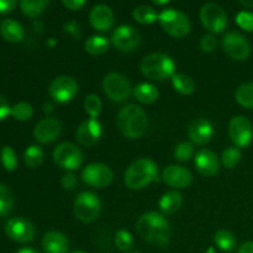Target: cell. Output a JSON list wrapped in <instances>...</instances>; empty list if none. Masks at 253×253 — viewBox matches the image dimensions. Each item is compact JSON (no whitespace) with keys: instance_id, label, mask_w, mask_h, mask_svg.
Returning <instances> with one entry per match:
<instances>
[{"instance_id":"obj_1","label":"cell","mask_w":253,"mask_h":253,"mask_svg":"<svg viewBox=\"0 0 253 253\" xmlns=\"http://www.w3.org/2000/svg\"><path fill=\"white\" fill-rule=\"evenodd\" d=\"M136 231L146 242L153 246L163 247L169 244V222L160 212L150 211L141 215L136 222Z\"/></svg>"},{"instance_id":"obj_2","label":"cell","mask_w":253,"mask_h":253,"mask_svg":"<svg viewBox=\"0 0 253 253\" xmlns=\"http://www.w3.org/2000/svg\"><path fill=\"white\" fill-rule=\"evenodd\" d=\"M148 119L145 110L136 104H127L118 114V127L125 137L135 140L145 135Z\"/></svg>"},{"instance_id":"obj_3","label":"cell","mask_w":253,"mask_h":253,"mask_svg":"<svg viewBox=\"0 0 253 253\" xmlns=\"http://www.w3.org/2000/svg\"><path fill=\"white\" fill-rule=\"evenodd\" d=\"M158 179V166L151 158H140L126 169L124 182L131 190H141Z\"/></svg>"},{"instance_id":"obj_4","label":"cell","mask_w":253,"mask_h":253,"mask_svg":"<svg viewBox=\"0 0 253 253\" xmlns=\"http://www.w3.org/2000/svg\"><path fill=\"white\" fill-rule=\"evenodd\" d=\"M140 69L146 78L162 82L175 74V63L168 54L151 53L142 59Z\"/></svg>"},{"instance_id":"obj_5","label":"cell","mask_w":253,"mask_h":253,"mask_svg":"<svg viewBox=\"0 0 253 253\" xmlns=\"http://www.w3.org/2000/svg\"><path fill=\"white\" fill-rule=\"evenodd\" d=\"M161 27L169 36L183 39L190 32V21L187 15L177 9H166L158 14Z\"/></svg>"},{"instance_id":"obj_6","label":"cell","mask_w":253,"mask_h":253,"mask_svg":"<svg viewBox=\"0 0 253 253\" xmlns=\"http://www.w3.org/2000/svg\"><path fill=\"white\" fill-rule=\"evenodd\" d=\"M74 215L83 222H93L100 215L101 202L91 192H82L77 195L73 205Z\"/></svg>"},{"instance_id":"obj_7","label":"cell","mask_w":253,"mask_h":253,"mask_svg":"<svg viewBox=\"0 0 253 253\" xmlns=\"http://www.w3.org/2000/svg\"><path fill=\"white\" fill-rule=\"evenodd\" d=\"M103 90L110 100L115 101V103H121L132 94L133 89L125 76L116 73V72H111V73L106 74L104 78Z\"/></svg>"},{"instance_id":"obj_8","label":"cell","mask_w":253,"mask_h":253,"mask_svg":"<svg viewBox=\"0 0 253 253\" xmlns=\"http://www.w3.org/2000/svg\"><path fill=\"white\" fill-rule=\"evenodd\" d=\"M53 161L61 168L72 172L81 167L83 162V153L74 143L62 142L54 148Z\"/></svg>"},{"instance_id":"obj_9","label":"cell","mask_w":253,"mask_h":253,"mask_svg":"<svg viewBox=\"0 0 253 253\" xmlns=\"http://www.w3.org/2000/svg\"><path fill=\"white\" fill-rule=\"evenodd\" d=\"M200 20L208 31L211 34H220L227 26V15L220 5L208 2L200 9Z\"/></svg>"},{"instance_id":"obj_10","label":"cell","mask_w":253,"mask_h":253,"mask_svg":"<svg viewBox=\"0 0 253 253\" xmlns=\"http://www.w3.org/2000/svg\"><path fill=\"white\" fill-rule=\"evenodd\" d=\"M78 83L69 76H59L49 84L48 94L56 103L66 104L73 100L78 94Z\"/></svg>"},{"instance_id":"obj_11","label":"cell","mask_w":253,"mask_h":253,"mask_svg":"<svg viewBox=\"0 0 253 253\" xmlns=\"http://www.w3.org/2000/svg\"><path fill=\"white\" fill-rule=\"evenodd\" d=\"M225 53L234 61H246L251 54V44L244 35L236 31L227 32L222 39Z\"/></svg>"},{"instance_id":"obj_12","label":"cell","mask_w":253,"mask_h":253,"mask_svg":"<svg viewBox=\"0 0 253 253\" xmlns=\"http://www.w3.org/2000/svg\"><path fill=\"white\" fill-rule=\"evenodd\" d=\"M229 136L237 148L249 147L253 141L251 121L242 115L234 116L229 124Z\"/></svg>"},{"instance_id":"obj_13","label":"cell","mask_w":253,"mask_h":253,"mask_svg":"<svg viewBox=\"0 0 253 253\" xmlns=\"http://www.w3.org/2000/svg\"><path fill=\"white\" fill-rule=\"evenodd\" d=\"M5 234L17 244H26L34 240L35 226L25 217H11L5 224Z\"/></svg>"},{"instance_id":"obj_14","label":"cell","mask_w":253,"mask_h":253,"mask_svg":"<svg viewBox=\"0 0 253 253\" xmlns=\"http://www.w3.org/2000/svg\"><path fill=\"white\" fill-rule=\"evenodd\" d=\"M111 42L121 52H132L140 46L141 35L130 25H121L114 30Z\"/></svg>"},{"instance_id":"obj_15","label":"cell","mask_w":253,"mask_h":253,"mask_svg":"<svg viewBox=\"0 0 253 253\" xmlns=\"http://www.w3.org/2000/svg\"><path fill=\"white\" fill-rule=\"evenodd\" d=\"M82 179L85 184L93 188H105L113 182L114 173L103 163H91L82 172Z\"/></svg>"},{"instance_id":"obj_16","label":"cell","mask_w":253,"mask_h":253,"mask_svg":"<svg viewBox=\"0 0 253 253\" xmlns=\"http://www.w3.org/2000/svg\"><path fill=\"white\" fill-rule=\"evenodd\" d=\"M62 132V124L54 118H44L36 124L34 137L39 143H51L58 138Z\"/></svg>"},{"instance_id":"obj_17","label":"cell","mask_w":253,"mask_h":253,"mask_svg":"<svg viewBox=\"0 0 253 253\" xmlns=\"http://www.w3.org/2000/svg\"><path fill=\"white\" fill-rule=\"evenodd\" d=\"M103 135V125L98 119H88L79 125L76 138L82 146L90 147L100 140Z\"/></svg>"},{"instance_id":"obj_18","label":"cell","mask_w":253,"mask_h":253,"mask_svg":"<svg viewBox=\"0 0 253 253\" xmlns=\"http://www.w3.org/2000/svg\"><path fill=\"white\" fill-rule=\"evenodd\" d=\"M162 179L166 184L174 189H184L192 184L193 174L183 166L170 165L163 170Z\"/></svg>"},{"instance_id":"obj_19","label":"cell","mask_w":253,"mask_h":253,"mask_svg":"<svg viewBox=\"0 0 253 253\" xmlns=\"http://www.w3.org/2000/svg\"><path fill=\"white\" fill-rule=\"evenodd\" d=\"M188 136L195 145H207L214 136V126L207 119H197L188 126Z\"/></svg>"},{"instance_id":"obj_20","label":"cell","mask_w":253,"mask_h":253,"mask_svg":"<svg viewBox=\"0 0 253 253\" xmlns=\"http://www.w3.org/2000/svg\"><path fill=\"white\" fill-rule=\"evenodd\" d=\"M89 21L94 30L105 32L113 27L114 22H115V16H114L113 10L108 5L98 4L91 9L90 14H89Z\"/></svg>"},{"instance_id":"obj_21","label":"cell","mask_w":253,"mask_h":253,"mask_svg":"<svg viewBox=\"0 0 253 253\" xmlns=\"http://www.w3.org/2000/svg\"><path fill=\"white\" fill-rule=\"evenodd\" d=\"M194 165L198 172L205 177H212L220 169L219 158L210 150L198 151L194 157Z\"/></svg>"},{"instance_id":"obj_22","label":"cell","mask_w":253,"mask_h":253,"mask_svg":"<svg viewBox=\"0 0 253 253\" xmlns=\"http://www.w3.org/2000/svg\"><path fill=\"white\" fill-rule=\"evenodd\" d=\"M42 247L46 253H68V239L62 232L49 231L42 239Z\"/></svg>"},{"instance_id":"obj_23","label":"cell","mask_w":253,"mask_h":253,"mask_svg":"<svg viewBox=\"0 0 253 253\" xmlns=\"http://www.w3.org/2000/svg\"><path fill=\"white\" fill-rule=\"evenodd\" d=\"M0 35L5 41L10 43H17L24 39L25 30L16 20L5 19L0 22Z\"/></svg>"},{"instance_id":"obj_24","label":"cell","mask_w":253,"mask_h":253,"mask_svg":"<svg viewBox=\"0 0 253 253\" xmlns=\"http://www.w3.org/2000/svg\"><path fill=\"white\" fill-rule=\"evenodd\" d=\"M183 204V197L177 190H170V192L165 193L160 199V209L163 214L172 215L180 209Z\"/></svg>"},{"instance_id":"obj_25","label":"cell","mask_w":253,"mask_h":253,"mask_svg":"<svg viewBox=\"0 0 253 253\" xmlns=\"http://www.w3.org/2000/svg\"><path fill=\"white\" fill-rule=\"evenodd\" d=\"M133 96L142 104H152L160 96V91L153 84L140 83L133 88Z\"/></svg>"},{"instance_id":"obj_26","label":"cell","mask_w":253,"mask_h":253,"mask_svg":"<svg viewBox=\"0 0 253 253\" xmlns=\"http://www.w3.org/2000/svg\"><path fill=\"white\" fill-rule=\"evenodd\" d=\"M48 4L49 0H20V9L25 16L35 19L46 10Z\"/></svg>"},{"instance_id":"obj_27","label":"cell","mask_w":253,"mask_h":253,"mask_svg":"<svg viewBox=\"0 0 253 253\" xmlns=\"http://www.w3.org/2000/svg\"><path fill=\"white\" fill-rule=\"evenodd\" d=\"M109 47H110L109 40L105 36H99V35L89 37L85 41V43H84V48L91 56H100V54H104L105 52H108Z\"/></svg>"},{"instance_id":"obj_28","label":"cell","mask_w":253,"mask_h":253,"mask_svg":"<svg viewBox=\"0 0 253 253\" xmlns=\"http://www.w3.org/2000/svg\"><path fill=\"white\" fill-rule=\"evenodd\" d=\"M172 85L178 93L183 95H190L195 90V83L189 76L183 73H175L172 77Z\"/></svg>"},{"instance_id":"obj_29","label":"cell","mask_w":253,"mask_h":253,"mask_svg":"<svg viewBox=\"0 0 253 253\" xmlns=\"http://www.w3.org/2000/svg\"><path fill=\"white\" fill-rule=\"evenodd\" d=\"M214 242L217 249L224 252H231L236 249V237L227 230H219L214 236Z\"/></svg>"},{"instance_id":"obj_30","label":"cell","mask_w":253,"mask_h":253,"mask_svg":"<svg viewBox=\"0 0 253 253\" xmlns=\"http://www.w3.org/2000/svg\"><path fill=\"white\" fill-rule=\"evenodd\" d=\"M44 158V152L39 145H31L25 150L24 161L25 165L30 168H37L42 165Z\"/></svg>"},{"instance_id":"obj_31","label":"cell","mask_w":253,"mask_h":253,"mask_svg":"<svg viewBox=\"0 0 253 253\" xmlns=\"http://www.w3.org/2000/svg\"><path fill=\"white\" fill-rule=\"evenodd\" d=\"M235 99L244 108L253 109V82L241 84L235 93Z\"/></svg>"},{"instance_id":"obj_32","label":"cell","mask_w":253,"mask_h":253,"mask_svg":"<svg viewBox=\"0 0 253 253\" xmlns=\"http://www.w3.org/2000/svg\"><path fill=\"white\" fill-rule=\"evenodd\" d=\"M132 16L136 21L142 25H151L156 20H158V14L156 12V10L148 5H140V6L135 7Z\"/></svg>"},{"instance_id":"obj_33","label":"cell","mask_w":253,"mask_h":253,"mask_svg":"<svg viewBox=\"0 0 253 253\" xmlns=\"http://www.w3.org/2000/svg\"><path fill=\"white\" fill-rule=\"evenodd\" d=\"M15 199L11 190L4 184H0V217L6 216L14 208Z\"/></svg>"},{"instance_id":"obj_34","label":"cell","mask_w":253,"mask_h":253,"mask_svg":"<svg viewBox=\"0 0 253 253\" xmlns=\"http://www.w3.org/2000/svg\"><path fill=\"white\" fill-rule=\"evenodd\" d=\"M0 162L7 172H14L17 168V156L11 146H4L0 150Z\"/></svg>"},{"instance_id":"obj_35","label":"cell","mask_w":253,"mask_h":253,"mask_svg":"<svg viewBox=\"0 0 253 253\" xmlns=\"http://www.w3.org/2000/svg\"><path fill=\"white\" fill-rule=\"evenodd\" d=\"M34 115V108L31 104L26 103V101H19L11 106V114L10 116L17 121H29Z\"/></svg>"},{"instance_id":"obj_36","label":"cell","mask_w":253,"mask_h":253,"mask_svg":"<svg viewBox=\"0 0 253 253\" xmlns=\"http://www.w3.org/2000/svg\"><path fill=\"white\" fill-rule=\"evenodd\" d=\"M240 161H241V151H240V148H237L236 146L227 147L226 150L222 151L221 163L224 167L232 169V168H235L239 165Z\"/></svg>"},{"instance_id":"obj_37","label":"cell","mask_w":253,"mask_h":253,"mask_svg":"<svg viewBox=\"0 0 253 253\" xmlns=\"http://www.w3.org/2000/svg\"><path fill=\"white\" fill-rule=\"evenodd\" d=\"M103 103L96 94H89L84 100V110L90 116V119H96L101 113Z\"/></svg>"},{"instance_id":"obj_38","label":"cell","mask_w":253,"mask_h":253,"mask_svg":"<svg viewBox=\"0 0 253 253\" xmlns=\"http://www.w3.org/2000/svg\"><path fill=\"white\" fill-rule=\"evenodd\" d=\"M115 245L120 251H130L133 246V237L127 230H119L115 234Z\"/></svg>"},{"instance_id":"obj_39","label":"cell","mask_w":253,"mask_h":253,"mask_svg":"<svg viewBox=\"0 0 253 253\" xmlns=\"http://www.w3.org/2000/svg\"><path fill=\"white\" fill-rule=\"evenodd\" d=\"M194 155V146L190 142H180L174 148V158L178 161H189Z\"/></svg>"},{"instance_id":"obj_40","label":"cell","mask_w":253,"mask_h":253,"mask_svg":"<svg viewBox=\"0 0 253 253\" xmlns=\"http://www.w3.org/2000/svg\"><path fill=\"white\" fill-rule=\"evenodd\" d=\"M236 24L245 31L253 32V12L240 11L236 15Z\"/></svg>"},{"instance_id":"obj_41","label":"cell","mask_w":253,"mask_h":253,"mask_svg":"<svg viewBox=\"0 0 253 253\" xmlns=\"http://www.w3.org/2000/svg\"><path fill=\"white\" fill-rule=\"evenodd\" d=\"M217 46V40L215 39L214 35H204L200 40V48L205 53H210L214 51Z\"/></svg>"},{"instance_id":"obj_42","label":"cell","mask_w":253,"mask_h":253,"mask_svg":"<svg viewBox=\"0 0 253 253\" xmlns=\"http://www.w3.org/2000/svg\"><path fill=\"white\" fill-rule=\"evenodd\" d=\"M61 185L62 188L66 190L74 189L77 185V177L72 172H67L66 174H63V177H62Z\"/></svg>"},{"instance_id":"obj_43","label":"cell","mask_w":253,"mask_h":253,"mask_svg":"<svg viewBox=\"0 0 253 253\" xmlns=\"http://www.w3.org/2000/svg\"><path fill=\"white\" fill-rule=\"evenodd\" d=\"M11 114V106L2 94H0V121L7 119Z\"/></svg>"},{"instance_id":"obj_44","label":"cell","mask_w":253,"mask_h":253,"mask_svg":"<svg viewBox=\"0 0 253 253\" xmlns=\"http://www.w3.org/2000/svg\"><path fill=\"white\" fill-rule=\"evenodd\" d=\"M17 0H0V14H7L16 6Z\"/></svg>"},{"instance_id":"obj_45","label":"cell","mask_w":253,"mask_h":253,"mask_svg":"<svg viewBox=\"0 0 253 253\" xmlns=\"http://www.w3.org/2000/svg\"><path fill=\"white\" fill-rule=\"evenodd\" d=\"M86 0H62L64 6L69 10H79L84 6Z\"/></svg>"},{"instance_id":"obj_46","label":"cell","mask_w":253,"mask_h":253,"mask_svg":"<svg viewBox=\"0 0 253 253\" xmlns=\"http://www.w3.org/2000/svg\"><path fill=\"white\" fill-rule=\"evenodd\" d=\"M64 30H66V32H68L69 35H72V36L74 37L81 35L79 34V32H81V27H79V25L74 21L66 22V24H64Z\"/></svg>"},{"instance_id":"obj_47","label":"cell","mask_w":253,"mask_h":253,"mask_svg":"<svg viewBox=\"0 0 253 253\" xmlns=\"http://www.w3.org/2000/svg\"><path fill=\"white\" fill-rule=\"evenodd\" d=\"M239 253H253V241H247L241 245Z\"/></svg>"},{"instance_id":"obj_48","label":"cell","mask_w":253,"mask_h":253,"mask_svg":"<svg viewBox=\"0 0 253 253\" xmlns=\"http://www.w3.org/2000/svg\"><path fill=\"white\" fill-rule=\"evenodd\" d=\"M240 4L245 7H250V9H253V0H239Z\"/></svg>"},{"instance_id":"obj_49","label":"cell","mask_w":253,"mask_h":253,"mask_svg":"<svg viewBox=\"0 0 253 253\" xmlns=\"http://www.w3.org/2000/svg\"><path fill=\"white\" fill-rule=\"evenodd\" d=\"M16 253H39L37 251H35L34 249H30V247H26V249H21L19 250Z\"/></svg>"},{"instance_id":"obj_50","label":"cell","mask_w":253,"mask_h":253,"mask_svg":"<svg viewBox=\"0 0 253 253\" xmlns=\"http://www.w3.org/2000/svg\"><path fill=\"white\" fill-rule=\"evenodd\" d=\"M151 1L156 5H166L168 4V2L172 1V0H151Z\"/></svg>"},{"instance_id":"obj_51","label":"cell","mask_w":253,"mask_h":253,"mask_svg":"<svg viewBox=\"0 0 253 253\" xmlns=\"http://www.w3.org/2000/svg\"><path fill=\"white\" fill-rule=\"evenodd\" d=\"M52 108H53V105H52V104H44L43 110L47 113V111H52V110H53V109H52Z\"/></svg>"},{"instance_id":"obj_52","label":"cell","mask_w":253,"mask_h":253,"mask_svg":"<svg viewBox=\"0 0 253 253\" xmlns=\"http://www.w3.org/2000/svg\"><path fill=\"white\" fill-rule=\"evenodd\" d=\"M72 253H86V252H84V251H73Z\"/></svg>"},{"instance_id":"obj_53","label":"cell","mask_w":253,"mask_h":253,"mask_svg":"<svg viewBox=\"0 0 253 253\" xmlns=\"http://www.w3.org/2000/svg\"><path fill=\"white\" fill-rule=\"evenodd\" d=\"M130 253H141V252H130Z\"/></svg>"}]
</instances>
